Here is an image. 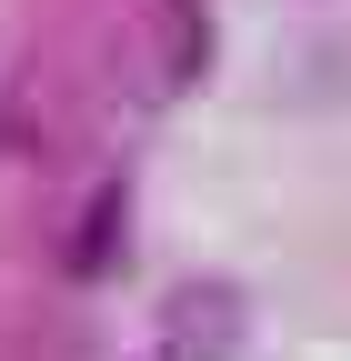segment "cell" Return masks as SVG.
Returning <instances> with one entry per match:
<instances>
[{
    "mask_svg": "<svg viewBox=\"0 0 351 361\" xmlns=\"http://www.w3.org/2000/svg\"><path fill=\"white\" fill-rule=\"evenodd\" d=\"M251 301L231 281H171L161 291V361H241Z\"/></svg>",
    "mask_w": 351,
    "mask_h": 361,
    "instance_id": "obj_1",
    "label": "cell"
},
{
    "mask_svg": "<svg viewBox=\"0 0 351 361\" xmlns=\"http://www.w3.org/2000/svg\"><path fill=\"white\" fill-rule=\"evenodd\" d=\"M121 211H130V191H121V180H101L91 211L70 221V281H101V271L121 261Z\"/></svg>",
    "mask_w": 351,
    "mask_h": 361,
    "instance_id": "obj_2",
    "label": "cell"
},
{
    "mask_svg": "<svg viewBox=\"0 0 351 361\" xmlns=\"http://www.w3.org/2000/svg\"><path fill=\"white\" fill-rule=\"evenodd\" d=\"M161 40H171V80H191L201 71V0H161Z\"/></svg>",
    "mask_w": 351,
    "mask_h": 361,
    "instance_id": "obj_3",
    "label": "cell"
}]
</instances>
